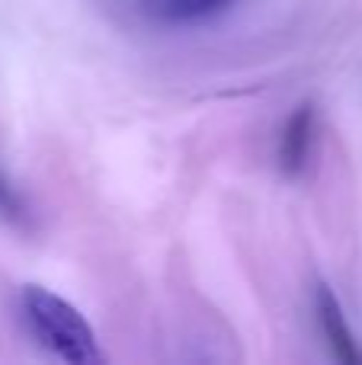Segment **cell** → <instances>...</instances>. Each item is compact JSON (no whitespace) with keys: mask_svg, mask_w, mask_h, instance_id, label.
Wrapping results in <instances>:
<instances>
[{"mask_svg":"<svg viewBox=\"0 0 362 365\" xmlns=\"http://www.w3.org/2000/svg\"><path fill=\"white\" fill-rule=\"evenodd\" d=\"M19 311H23V321L29 327V334L36 336V343L42 349H48L55 359L68 365L103 362V349L96 346L93 327L61 295L48 292L45 285H23Z\"/></svg>","mask_w":362,"mask_h":365,"instance_id":"obj_1","label":"cell"},{"mask_svg":"<svg viewBox=\"0 0 362 365\" xmlns=\"http://www.w3.org/2000/svg\"><path fill=\"white\" fill-rule=\"evenodd\" d=\"M314 132H318V113L311 103H301L282 125L279 138V170L286 180H299L308 170V158L314 148Z\"/></svg>","mask_w":362,"mask_h":365,"instance_id":"obj_2","label":"cell"},{"mask_svg":"<svg viewBox=\"0 0 362 365\" xmlns=\"http://www.w3.org/2000/svg\"><path fill=\"white\" fill-rule=\"evenodd\" d=\"M314 308H318V321H321V330H324L331 356L343 365H359L362 349H359V343L353 340L350 327H346L343 308H340V298L333 295V289L318 285V292H314Z\"/></svg>","mask_w":362,"mask_h":365,"instance_id":"obj_3","label":"cell"},{"mask_svg":"<svg viewBox=\"0 0 362 365\" xmlns=\"http://www.w3.org/2000/svg\"><path fill=\"white\" fill-rule=\"evenodd\" d=\"M0 218L13 227H29V208L10 180L0 173Z\"/></svg>","mask_w":362,"mask_h":365,"instance_id":"obj_4","label":"cell"},{"mask_svg":"<svg viewBox=\"0 0 362 365\" xmlns=\"http://www.w3.org/2000/svg\"><path fill=\"white\" fill-rule=\"evenodd\" d=\"M228 0H160V10L170 16L190 19V16H209V13L222 10Z\"/></svg>","mask_w":362,"mask_h":365,"instance_id":"obj_5","label":"cell"}]
</instances>
